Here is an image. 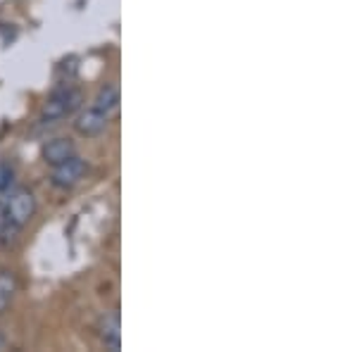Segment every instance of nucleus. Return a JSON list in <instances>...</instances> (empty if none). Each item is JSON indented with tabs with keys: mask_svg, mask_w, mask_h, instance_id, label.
Returning <instances> with one entry per match:
<instances>
[{
	"mask_svg": "<svg viewBox=\"0 0 357 352\" xmlns=\"http://www.w3.org/2000/svg\"><path fill=\"white\" fill-rule=\"evenodd\" d=\"M17 293V279L13 271H0V314L10 307Z\"/></svg>",
	"mask_w": 357,
	"mask_h": 352,
	"instance_id": "7",
	"label": "nucleus"
},
{
	"mask_svg": "<svg viewBox=\"0 0 357 352\" xmlns=\"http://www.w3.org/2000/svg\"><path fill=\"white\" fill-rule=\"evenodd\" d=\"M10 227V219H8V207L5 203H0V234H3L5 229Z\"/></svg>",
	"mask_w": 357,
	"mask_h": 352,
	"instance_id": "10",
	"label": "nucleus"
},
{
	"mask_svg": "<svg viewBox=\"0 0 357 352\" xmlns=\"http://www.w3.org/2000/svg\"><path fill=\"white\" fill-rule=\"evenodd\" d=\"M8 219L15 229H22L36 217V198L29 188H17L8 200Z\"/></svg>",
	"mask_w": 357,
	"mask_h": 352,
	"instance_id": "3",
	"label": "nucleus"
},
{
	"mask_svg": "<svg viewBox=\"0 0 357 352\" xmlns=\"http://www.w3.org/2000/svg\"><path fill=\"white\" fill-rule=\"evenodd\" d=\"M82 100L84 95L79 93L77 89H60L50 95V100L45 102L43 109H41V122L43 124H53V122H60V119L69 117L74 114L79 107H82Z\"/></svg>",
	"mask_w": 357,
	"mask_h": 352,
	"instance_id": "1",
	"label": "nucleus"
},
{
	"mask_svg": "<svg viewBox=\"0 0 357 352\" xmlns=\"http://www.w3.org/2000/svg\"><path fill=\"white\" fill-rule=\"evenodd\" d=\"M110 126V114L102 112L98 107H86L84 112H79L77 122H74V129H77L79 136H86V138H93V136H100L102 131Z\"/></svg>",
	"mask_w": 357,
	"mask_h": 352,
	"instance_id": "4",
	"label": "nucleus"
},
{
	"mask_svg": "<svg viewBox=\"0 0 357 352\" xmlns=\"http://www.w3.org/2000/svg\"><path fill=\"white\" fill-rule=\"evenodd\" d=\"M86 171H89L86 160L79 158V155H72V158L65 160V162L53 167V171H50V183L60 190H69V188L79 186V183L84 181Z\"/></svg>",
	"mask_w": 357,
	"mask_h": 352,
	"instance_id": "2",
	"label": "nucleus"
},
{
	"mask_svg": "<svg viewBox=\"0 0 357 352\" xmlns=\"http://www.w3.org/2000/svg\"><path fill=\"white\" fill-rule=\"evenodd\" d=\"M15 181V169L8 162H0V193H5Z\"/></svg>",
	"mask_w": 357,
	"mask_h": 352,
	"instance_id": "9",
	"label": "nucleus"
},
{
	"mask_svg": "<svg viewBox=\"0 0 357 352\" xmlns=\"http://www.w3.org/2000/svg\"><path fill=\"white\" fill-rule=\"evenodd\" d=\"M100 338H102V345H105V348H110V350L122 348V324H119V312L117 309H112L110 314L102 316Z\"/></svg>",
	"mask_w": 357,
	"mask_h": 352,
	"instance_id": "6",
	"label": "nucleus"
},
{
	"mask_svg": "<svg viewBox=\"0 0 357 352\" xmlns=\"http://www.w3.org/2000/svg\"><path fill=\"white\" fill-rule=\"evenodd\" d=\"M5 348H8V340H5L3 336H0V350H5Z\"/></svg>",
	"mask_w": 357,
	"mask_h": 352,
	"instance_id": "11",
	"label": "nucleus"
},
{
	"mask_svg": "<svg viewBox=\"0 0 357 352\" xmlns=\"http://www.w3.org/2000/svg\"><path fill=\"white\" fill-rule=\"evenodd\" d=\"M72 155H77V146L72 143V138H50L48 143L43 146V162L55 167L60 162H65V160H69Z\"/></svg>",
	"mask_w": 357,
	"mask_h": 352,
	"instance_id": "5",
	"label": "nucleus"
},
{
	"mask_svg": "<svg viewBox=\"0 0 357 352\" xmlns=\"http://www.w3.org/2000/svg\"><path fill=\"white\" fill-rule=\"evenodd\" d=\"M119 105V91H117V86H105V89L100 91V93L96 95V100H93V107L98 109H102V112H107L112 117V112L117 109Z\"/></svg>",
	"mask_w": 357,
	"mask_h": 352,
	"instance_id": "8",
	"label": "nucleus"
}]
</instances>
